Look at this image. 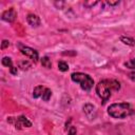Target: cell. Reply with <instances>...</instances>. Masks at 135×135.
Returning a JSON list of instances; mask_svg holds the SVG:
<instances>
[{"label": "cell", "mask_w": 135, "mask_h": 135, "mask_svg": "<svg viewBox=\"0 0 135 135\" xmlns=\"http://www.w3.org/2000/svg\"><path fill=\"white\" fill-rule=\"evenodd\" d=\"M7 122H9L11 124H13L16 129L20 130L22 128H30L32 127V122L25 117V116H19V117H8L7 118Z\"/></svg>", "instance_id": "4"}, {"label": "cell", "mask_w": 135, "mask_h": 135, "mask_svg": "<svg viewBox=\"0 0 135 135\" xmlns=\"http://www.w3.org/2000/svg\"><path fill=\"white\" fill-rule=\"evenodd\" d=\"M18 46H19L20 52H21L23 55H25L26 57L33 59L35 62L38 60V52H37L36 50H34V49H32V47H30V46H25V45H23V44H19Z\"/></svg>", "instance_id": "5"}, {"label": "cell", "mask_w": 135, "mask_h": 135, "mask_svg": "<svg viewBox=\"0 0 135 135\" xmlns=\"http://www.w3.org/2000/svg\"><path fill=\"white\" fill-rule=\"evenodd\" d=\"M120 89V83L115 79H104L96 84V93L102 99V103H105L111 97L112 91H118Z\"/></svg>", "instance_id": "1"}, {"label": "cell", "mask_w": 135, "mask_h": 135, "mask_svg": "<svg viewBox=\"0 0 135 135\" xmlns=\"http://www.w3.org/2000/svg\"><path fill=\"white\" fill-rule=\"evenodd\" d=\"M109 5H112V6H114V5H117V4H119V1H108L107 2Z\"/></svg>", "instance_id": "20"}, {"label": "cell", "mask_w": 135, "mask_h": 135, "mask_svg": "<svg viewBox=\"0 0 135 135\" xmlns=\"http://www.w3.org/2000/svg\"><path fill=\"white\" fill-rule=\"evenodd\" d=\"M54 4L57 6V8H61V6L64 5V2H55Z\"/></svg>", "instance_id": "21"}, {"label": "cell", "mask_w": 135, "mask_h": 135, "mask_svg": "<svg viewBox=\"0 0 135 135\" xmlns=\"http://www.w3.org/2000/svg\"><path fill=\"white\" fill-rule=\"evenodd\" d=\"M129 77H130V79H132L133 81H135V71L132 72V73H130L129 74Z\"/></svg>", "instance_id": "22"}, {"label": "cell", "mask_w": 135, "mask_h": 135, "mask_svg": "<svg viewBox=\"0 0 135 135\" xmlns=\"http://www.w3.org/2000/svg\"><path fill=\"white\" fill-rule=\"evenodd\" d=\"M45 88L43 85H37L34 91H33V97L34 98H39V97H42V94L44 92Z\"/></svg>", "instance_id": "9"}, {"label": "cell", "mask_w": 135, "mask_h": 135, "mask_svg": "<svg viewBox=\"0 0 135 135\" xmlns=\"http://www.w3.org/2000/svg\"><path fill=\"white\" fill-rule=\"evenodd\" d=\"M16 17H17V13H16V11L14 8H9V9L3 12L2 16H1L2 20L6 21V22H14Z\"/></svg>", "instance_id": "6"}, {"label": "cell", "mask_w": 135, "mask_h": 135, "mask_svg": "<svg viewBox=\"0 0 135 135\" xmlns=\"http://www.w3.org/2000/svg\"><path fill=\"white\" fill-rule=\"evenodd\" d=\"M124 66H127L128 69H132V70H135V58L134 59H131L127 62H124Z\"/></svg>", "instance_id": "16"}, {"label": "cell", "mask_w": 135, "mask_h": 135, "mask_svg": "<svg viewBox=\"0 0 135 135\" xmlns=\"http://www.w3.org/2000/svg\"><path fill=\"white\" fill-rule=\"evenodd\" d=\"M19 68L22 69V70H27L31 68V63L26 60H23V61H20L19 62Z\"/></svg>", "instance_id": "15"}, {"label": "cell", "mask_w": 135, "mask_h": 135, "mask_svg": "<svg viewBox=\"0 0 135 135\" xmlns=\"http://www.w3.org/2000/svg\"><path fill=\"white\" fill-rule=\"evenodd\" d=\"M8 45H9V41H8V40H3L2 43H1V49L4 50V49L7 47Z\"/></svg>", "instance_id": "18"}, {"label": "cell", "mask_w": 135, "mask_h": 135, "mask_svg": "<svg viewBox=\"0 0 135 135\" xmlns=\"http://www.w3.org/2000/svg\"><path fill=\"white\" fill-rule=\"evenodd\" d=\"M58 69L61 71V72H65L69 70V64L64 61H59L58 62Z\"/></svg>", "instance_id": "14"}, {"label": "cell", "mask_w": 135, "mask_h": 135, "mask_svg": "<svg viewBox=\"0 0 135 135\" xmlns=\"http://www.w3.org/2000/svg\"><path fill=\"white\" fill-rule=\"evenodd\" d=\"M9 72H11V74H13V75H16V74H17V68L13 65L12 68H9Z\"/></svg>", "instance_id": "19"}, {"label": "cell", "mask_w": 135, "mask_h": 135, "mask_svg": "<svg viewBox=\"0 0 135 135\" xmlns=\"http://www.w3.org/2000/svg\"><path fill=\"white\" fill-rule=\"evenodd\" d=\"M120 40H121L122 43H124V44H127V45H130V46L135 45V39H134V38L122 36V37H120Z\"/></svg>", "instance_id": "10"}, {"label": "cell", "mask_w": 135, "mask_h": 135, "mask_svg": "<svg viewBox=\"0 0 135 135\" xmlns=\"http://www.w3.org/2000/svg\"><path fill=\"white\" fill-rule=\"evenodd\" d=\"M26 20H27L28 24H30V25H32V26L37 27V26H39V25H40V19H39V17H38L37 15L28 14V15H27Z\"/></svg>", "instance_id": "8"}, {"label": "cell", "mask_w": 135, "mask_h": 135, "mask_svg": "<svg viewBox=\"0 0 135 135\" xmlns=\"http://www.w3.org/2000/svg\"><path fill=\"white\" fill-rule=\"evenodd\" d=\"M71 79L74 81V82H77L80 84L81 89L84 90V91H90L92 88H93V84H94V80L91 76H89L88 74H84V73H73L71 75Z\"/></svg>", "instance_id": "3"}, {"label": "cell", "mask_w": 135, "mask_h": 135, "mask_svg": "<svg viewBox=\"0 0 135 135\" xmlns=\"http://www.w3.org/2000/svg\"><path fill=\"white\" fill-rule=\"evenodd\" d=\"M1 62H2V64L5 65V66H8V68H12V66H13V61H12V59H11L9 57H7V56L3 57Z\"/></svg>", "instance_id": "13"}, {"label": "cell", "mask_w": 135, "mask_h": 135, "mask_svg": "<svg viewBox=\"0 0 135 135\" xmlns=\"http://www.w3.org/2000/svg\"><path fill=\"white\" fill-rule=\"evenodd\" d=\"M51 96H52V91L50 90V89H47V88H45V90H44V92H43V94H42V99L44 100V101H49L50 100V98H51Z\"/></svg>", "instance_id": "12"}, {"label": "cell", "mask_w": 135, "mask_h": 135, "mask_svg": "<svg viewBox=\"0 0 135 135\" xmlns=\"http://www.w3.org/2000/svg\"><path fill=\"white\" fill-rule=\"evenodd\" d=\"M108 113L113 118L123 119L128 116L132 115L134 113V110L132 109L130 103L127 102H120V103H113L108 108Z\"/></svg>", "instance_id": "2"}, {"label": "cell", "mask_w": 135, "mask_h": 135, "mask_svg": "<svg viewBox=\"0 0 135 135\" xmlns=\"http://www.w3.org/2000/svg\"><path fill=\"white\" fill-rule=\"evenodd\" d=\"M77 133V130L75 127H70V130H69V134L68 135H76Z\"/></svg>", "instance_id": "17"}, {"label": "cell", "mask_w": 135, "mask_h": 135, "mask_svg": "<svg viewBox=\"0 0 135 135\" xmlns=\"http://www.w3.org/2000/svg\"><path fill=\"white\" fill-rule=\"evenodd\" d=\"M41 64H42L44 68H46V69H51V66H52L51 59H50L47 56L42 57V58H41Z\"/></svg>", "instance_id": "11"}, {"label": "cell", "mask_w": 135, "mask_h": 135, "mask_svg": "<svg viewBox=\"0 0 135 135\" xmlns=\"http://www.w3.org/2000/svg\"><path fill=\"white\" fill-rule=\"evenodd\" d=\"M83 112H84V114L86 115V117L90 118V119H94V118L96 117V108H95L93 104H91V103L84 104V107H83Z\"/></svg>", "instance_id": "7"}]
</instances>
